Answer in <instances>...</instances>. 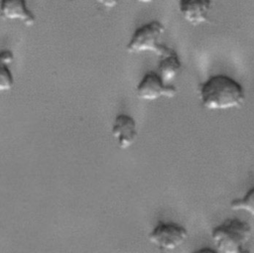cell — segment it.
<instances>
[{"label": "cell", "mask_w": 254, "mask_h": 253, "mask_svg": "<svg viewBox=\"0 0 254 253\" xmlns=\"http://www.w3.org/2000/svg\"><path fill=\"white\" fill-rule=\"evenodd\" d=\"M1 16L9 21H20L31 27L35 24V15L27 6L26 0H1Z\"/></svg>", "instance_id": "obj_8"}, {"label": "cell", "mask_w": 254, "mask_h": 253, "mask_svg": "<svg viewBox=\"0 0 254 253\" xmlns=\"http://www.w3.org/2000/svg\"><path fill=\"white\" fill-rule=\"evenodd\" d=\"M251 232L248 222L229 218L212 229L211 238L218 253H243Z\"/></svg>", "instance_id": "obj_2"}, {"label": "cell", "mask_w": 254, "mask_h": 253, "mask_svg": "<svg viewBox=\"0 0 254 253\" xmlns=\"http://www.w3.org/2000/svg\"><path fill=\"white\" fill-rule=\"evenodd\" d=\"M95 1L107 9H112L118 5L120 0H95Z\"/></svg>", "instance_id": "obj_13"}, {"label": "cell", "mask_w": 254, "mask_h": 253, "mask_svg": "<svg viewBox=\"0 0 254 253\" xmlns=\"http://www.w3.org/2000/svg\"><path fill=\"white\" fill-rule=\"evenodd\" d=\"M210 9L211 0H180L179 2L182 17L192 26L207 22Z\"/></svg>", "instance_id": "obj_6"}, {"label": "cell", "mask_w": 254, "mask_h": 253, "mask_svg": "<svg viewBox=\"0 0 254 253\" xmlns=\"http://www.w3.org/2000/svg\"><path fill=\"white\" fill-rule=\"evenodd\" d=\"M138 3H141V4H150L152 2H154L155 0H136Z\"/></svg>", "instance_id": "obj_14"}, {"label": "cell", "mask_w": 254, "mask_h": 253, "mask_svg": "<svg viewBox=\"0 0 254 253\" xmlns=\"http://www.w3.org/2000/svg\"><path fill=\"white\" fill-rule=\"evenodd\" d=\"M159 58L157 73L166 84H169V82L174 80L181 71L182 63L177 53L170 48Z\"/></svg>", "instance_id": "obj_9"}, {"label": "cell", "mask_w": 254, "mask_h": 253, "mask_svg": "<svg viewBox=\"0 0 254 253\" xmlns=\"http://www.w3.org/2000/svg\"><path fill=\"white\" fill-rule=\"evenodd\" d=\"M14 85V79L8 65L1 64L0 67V90H10Z\"/></svg>", "instance_id": "obj_11"}, {"label": "cell", "mask_w": 254, "mask_h": 253, "mask_svg": "<svg viewBox=\"0 0 254 253\" xmlns=\"http://www.w3.org/2000/svg\"><path fill=\"white\" fill-rule=\"evenodd\" d=\"M187 238V229L173 222L159 221L157 226L149 234L150 242L163 251L177 249L185 243Z\"/></svg>", "instance_id": "obj_4"}, {"label": "cell", "mask_w": 254, "mask_h": 253, "mask_svg": "<svg viewBox=\"0 0 254 253\" xmlns=\"http://www.w3.org/2000/svg\"><path fill=\"white\" fill-rule=\"evenodd\" d=\"M199 98L203 107L210 110L237 108L244 104L243 87L235 79L217 74L199 85Z\"/></svg>", "instance_id": "obj_1"}, {"label": "cell", "mask_w": 254, "mask_h": 253, "mask_svg": "<svg viewBox=\"0 0 254 253\" xmlns=\"http://www.w3.org/2000/svg\"><path fill=\"white\" fill-rule=\"evenodd\" d=\"M0 62L1 64H5V65H9L14 62V55L12 54V52L6 50V51H2L0 53Z\"/></svg>", "instance_id": "obj_12"}, {"label": "cell", "mask_w": 254, "mask_h": 253, "mask_svg": "<svg viewBox=\"0 0 254 253\" xmlns=\"http://www.w3.org/2000/svg\"><path fill=\"white\" fill-rule=\"evenodd\" d=\"M111 133L120 149H128L137 139L136 122L127 114H119L114 120Z\"/></svg>", "instance_id": "obj_7"}, {"label": "cell", "mask_w": 254, "mask_h": 253, "mask_svg": "<svg viewBox=\"0 0 254 253\" xmlns=\"http://www.w3.org/2000/svg\"><path fill=\"white\" fill-rule=\"evenodd\" d=\"M165 32V27L158 21H151L139 27L133 33L126 50L131 54L152 52L158 57L162 56L169 48L160 43Z\"/></svg>", "instance_id": "obj_3"}, {"label": "cell", "mask_w": 254, "mask_h": 253, "mask_svg": "<svg viewBox=\"0 0 254 253\" xmlns=\"http://www.w3.org/2000/svg\"><path fill=\"white\" fill-rule=\"evenodd\" d=\"M230 207L233 210H244L254 216V187L241 198H235L231 201Z\"/></svg>", "instance_id": "obj_10"}, {"label": "cell", "mask_w": 254, "mask_h": 253, "mask_svg": "<svg viewBox=\"0 0 254 253\" xmlns=\"http://www.w3.org/2000/svg\"><path fill=\"white\" fill-rule=\"evenodd\" d=\"M176 93V86L166 84L157 72L146 73L137 85V95L143 100H156L161 96L172 98Z\"/></svg>", "instance_id": "obj_5"}]
</instances>
